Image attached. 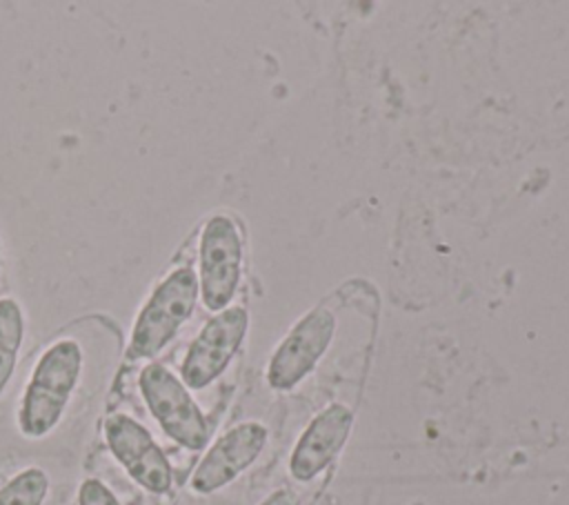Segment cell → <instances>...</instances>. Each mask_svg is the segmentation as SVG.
I'll return each instance as SVG.
<instances>
[{
    "label": "cell",
    "mask_w": 569,
    "mask_h": 505,
    "mask_svg": "<svg viewBox=\"0 0 569 505\" xmlns=\"http://www.w3.org/2000/svg\"><path fill=\"white\" fill-rule=\"evenodd\" d=\"M80 369L82 349L76 340L62 338L44 349L18 409V427L27 438H42L60 423L78 385Z\"/></svg>",
    "instance_id": "6da1fadb"
},
{
    "label": "cell",
    "mask_w": 569,
    "mask_h": 505,
    "mask_svg": "<svg viewBox=\"0 0 569 505\" xmlns=\"http://www.w3.org/2000/svg\"><path fill=\"white\" fill-rule=\"evenodd\" d=\"M198 296V276L189 267L173 269L162 283H158L136 316L129 356L153 358L160 349H164L193 314Z\"/></svg>",
    "instance_id": "7a4b0ae2"
},
{
    "label": "cell",
    "mask_w": 569,
    "mask_h": 505,
    "mask_svg": "<svg viewBox=\"0 0 569 505\" xmlns=\"http://www.w3.org/2000/svg\"><path fill=\"white\" fill-rule=\"evenodd\" d=\"M138 387L147 409L171 440L191 452L209 443L207 418L173 372L160 363H149L138 376Z\"/></svg>",
    "instance_id": "3957f363"
},
{
    "label": "cell",
    "mask_w": 569,
    "mask_h": 505,
    "mask_svg": "<svg viewBox=\"0 0 569 505\" xmlns=\"http://www.w3.org/2000/svg\"><path fill=\"white\" fill-rule=\"evenodd\" d=\"M242 271V238L236 222L224 216H211L200 236L198 254V287L209 311L229 307L240 285Z\"/></svg>",
    "instance_id": "277c9868"
},
{
    "label": "cell",
    "mask_w": 569,
    "mask_h": 505,
    "mask_svg": "<svg viewBox=\"0 0 569 505\" xmlns=\"http://www.w3.org/2000/svg\"><path fill=\"white\" fill-rule=\"evenodd\" d=\"M247 327L249 316L242 307H227L202 325L180 365V380L187 389H204L227 369L244 340Z\"/></svg>",
    "instance_id": "5b68a950"
},
{
    "label": "cell",
    "mask_w": 569,
    "mask_h": 505,
    "mask_svg": "<svg viewBox=\"0 0 569 505\" xmlns=\"http://www.w3.org/2000/svg\"><path fill=\"white\" fill-rule=\"evenodd\" d=\"M104 440L113 458L142 489L151 494L171 489V465L142 423L127 414H111L104 420Z\"/></svg>",
    "instance_id": "8992f818"
},
{
    "label": "cell",
    "mask_w": 569,
    "mask_h": 505,
    "mask_svg": "<svg viewBox=\"0 0 569 505\" xmlns=\"http://www.w3.org/2000/svg\"><path fill=\"white\" fill-rule=\"evenodd\" d=\"M336 331V318L329 309L316 307L305 314L273 351L267 365V383L273 389L296 387L327 351Z\"/></svg>",
    "instance_id": "52a82bcc"
},
{
    "label": "cell",
    "mask_w": 569,
    "mask_h": 505,
    "mask_svg": "<svg viewBox=\"0 0 569 505\" xmlns=\"http://www.w3.org/2000/svg\"><path fill=\"white\" fill-rule=\"evenodd\" d=\"M269 432L262 423L247 420L227 429L200 458L191 474L196 494H213L242 474L264 449Z\"/></svg>",
    "instance_id": "ba28073f"
},
{
    "label": "cell",
    "mask_w": 569,
    "mask_h": 505,
    "mask_svg": "<svg viewBox=\"0 0 569 505\" xmlns=\"http://www.w3.org/2000/svg\"><path fill=\"white\" fill-rule=\"evenodd\" d=\"M353 427V412L342 405L333 403L325 407L300 434L291 458L289 472L296 481L307 483L316 478L320 472L329 467V463L340 454Z\"/></svg>",
    "instance_id": "9c48e42d"
},
{
    "label": "cell",
    "mask_w": 569,
    "mask_h": 505,
    "mask_svg": "<svg viewBox=\"0 0 569 505\" xmlns=\"http://www.w3.org/2000/svg\"><path fill=\"white\" fill-rule=\"evenodd\" d=\"M22 331H24V320H22V309L13 298H2L0 300V394L9 385L16 360H18V349L22 345Z\"/></svg>",
    "instance_id": "30bf717a"
},
{
    "label": "cell",
    "mask_w": 569,
    "mask_h": 505,
    "mask_svg": "<svg viewBox=\"0 0 569 505\" xmlns=\"http://www.w3.org/2000/svg\"><path fill=\"white\" fill-rule=\"evenodd\" d=\"M49 489V478L40 467H29L16 474L0 489V505H42Z\"/></svg>",
    "instance_id": "8fae6325"
},
{
    "label": "cell",
    "mask_w": 569,
    "mask_h": 505,
    "mask_svg": "<svg viewBox=\"0 0 569 505\" xmlns=\"http://www.w3.org/2000/svg\"><path fill=\"white\" fill-rule=\"evenodd\" d=\"M78 505H120V501L102 481L87 478L78 489Z\"/></svg>",
    "instance_id": "7c38bea8"
},
{
    "label": "cell",
    "mask_w": 569,
    "mask_h": 505,
    "mask_svg": "<svg viewBox=\"0 0 569 505\" xmlns=\"http://www.w3.org/2000/svg\"><path fill=\"white\" fill-rule=\"evenodd\" d=\"M260 505H296V498L289 489H276Z\"/></svg>",
    "instance_id": "4fadbf2b"
},
{
    "label": "cell",
    "mask_w": 569,
    "mask_h": 505,
    "mask_svg": "<svg viewBox=\"0 0 569 505\" xmlns=\"http://www.w3.org/2000/svg\"><path fill=\"white\" fill-rule=\"evenodd\" d=\"M0 256H2V245H0Z\"/></svg>",
    "instance_id": "5bb4252c"
}]
</instances>
